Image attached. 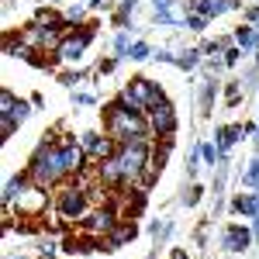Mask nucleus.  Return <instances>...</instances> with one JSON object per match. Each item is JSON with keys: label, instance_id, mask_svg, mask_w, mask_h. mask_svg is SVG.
<instances>
[{"label": "nucleus", "instance_id": "25", "mask_svg": "<svg viewBox=\"0 0 259 259\" xmlns=\"http://www.w3.org/2000/svg\"><path fill=\"white\" fill-rule=\"evenodd\" d=\"M114 49H118V52H128V35H118V41H114Z\"/></svg>", "mask_w": 259, "mask_h": 259}, {"label": "nucleus", "instance_id": "22", "mask_svg": "<svg viewBox=\"0 0 259 259\" xmlns=\"http://www.w3.org/2000/svg\"><path fill=\"white\" fill-rule=\"evenodd\" d=\"M204 24H207L204 14H190V18H187V28H194V31H204Z\"/></svg>", "mask_w": 259, "mask_h": 259}, {"label": "nucleus", "instance_id": "14", "mask_svg": "<svg viewBox=\"0 0 259 259\" xmlns=\"http://www.w3.org/2000/svg\"><path fill=\"white\" fill-rule=\"evenodd\" d=\"M232 7H239V0H200L197 11L204 18H211V14H221V11H232Z\"/></svg>", "mask_w": 259, "mask_h": 259}, {"label": "nucleus", "instance_id": "10", "mask_svg": "<svg viewBox=\"0 0 259 259\" xmlns=\"http://www.w3.org/2000/svg\"><path fill=\"white\" fill-rule=\"evenodd\" d=\"M149 128H152L156 139H169V135L177 132V111H173L166 100H159V104L149 111Z\"/></svg>", "mask_w": 259, "mask_h": 259}, {"label": "nucleus", "instance_id": "20", "mask_svg": "<svg viewBox=\"0 0 259 259\" xmlns=\"http://www.w3.org/2000/svg\"><path fill=\"white\" fill-rule=\"evenodd\" d=\"M218 152H221L218 145H200V156H204V159L211 162V166H214V162H218Z\"/></svg>", "mask_w": 259, "mask_h": 259}, {"label": "nucleus", "instance_id": "26", "mask_svg": "<svg viewBox=\"0 0 259 259\" xmlns=\"http://www.w3.org/2000/svg\"><path fill=\"white\" fill-rule=\"evenodd\" d=\"M225 62H228V66L239 62V49H228V52H225Z\"/></svg>", "mask_w": 259, "mask_h": 259}, {"label": "nucleus", "instance_id": "23", "mask_svg": "<svg viewBox=\"0 0 259 259\" xmlns=\"http://www.w3.org/2000/svg\"><path fill=\"white\" fill-rule=\"evenodd\" d=\"M225 97H228V104H239V97H242L239 83H228V90H225Z\"/></svg>", "mask_w": 259, "mask_h": 259}, {"label": "nucleus", "instance_id": "29", "mask_svg": "<svg viewBox=\"0 0 259 259\" xmlns=\"http://www.w3.org/2000/svg\"><path fill=\"white\" fill-rule=\"evenodd\" d=\"M173 259H187V252L183 249H173Z\"/></svg>", "mask_w": 259, "mask_h": 259}, {"label": "nucleus", "instance_id": "7", "mask_svg": "<svg viewBox=\"0 0 259 259\" xmlns=\"http://www.w3.org/2000/svg\"><path fill=\"white\" fill-rule=\"evenodd\" d=\"M24 118H28V104L18 100L11 90H4L0 94V132H4V139H11Z\"/></svg>", "mask_w": 259, "mask_h": 259}, {"label": "nucleus", "instance_id": "13", "mask_svg": "<svg viewBox=\"0 0 259 259\" xmlns=\"http://www.w3.org/2000/svg\"><path fill=\"white\" fill-rule=\"evenodd\" d=\"M135 235H139V225H135V221H118V228L104 239V245H107V252H111V249L124 245L128 239H135Z\"/></svg>", "mask_w": 259, "mask_h": 259}, {"label": "nucleus", "instance_id": "11", "mask_svg": "<svg viewBox=\"0 0 259 259\" xmlns=\"http://www.w3.org/2000/svg\"><path fill=\"white\" fill-rule=\"evenodd\" d=\"M80 145H83V149H87V156H94V159H97V162L111 159V156L118 152V142L111 139V135L104 139V135H97V132H87V135H83V139H80Z\"/></svg>", "mask_w": 259, "mask_h": 259}, {"label": "nucleus", "instance_id": "2", "mask_svg": "<svg viewBox=\"0 0 259 259\" xmlns=\"http://www.w3.org/2000/svg\"><path fill=\"white\" fill-rule=\"evenodd\" d=\"M45 139L49 142H41L38 149H35V156H31L28 180L49 190V187H56L62 177H69V169H66V159H62V145L52 142V135H45Z\"/></svg>", "mask_w": 259, "mask_h": 259}, {"label": "nucleus", "instance_id": "24", "mask_svg": "<svg viewBox=\"0 0 259 259\" xmlns=\"http://www.w3.org/2000/svg\"><path fill=\"white\" fill-rule=\"evenodd\" d=\"M183 200H187V207H194V204L200 200V187H194V190H190V194H187Z\"/></svg>", "mask_w": 259, "mask_h": 259}, {"label": "nucleus", "instance_id": "19", "mask_svg": "<svg viewBox=\"0 0 259 259\" xmlns=\"http://www.w3.org/2000/svg\"><path fill=\"white\" fill-rule=\"evenodd\" d=\"M197 49H190V52H187V56H183V59H177V66H183V69H194V66H197Z\"/></svg>", "mask_w": 259, "mask_h": 259}, {"label": "nucleus", "instance_id": "15", "mask_svg": "<svg viewBox=\"0 0 259 259\" xmlns=\"http://www.w3.org/2000/svg\"><path fill=\"white\" fill-rule=\"evenodd\" d=\"M239 139H242V124H225V128H218V149L221 152L232 149Z\"/></svg>", "mask_w": 259, "mask_h": 259}, {"label": "nucleus", "instance_id": "16", "mask_svg": "<svg viewBox=\"0 0 259 259\" xmlns=\"http://www.w3.org/2000/svg\"><path fill=\"white\" fill-rule=\"evenodd\" d=\"M235 211L245 214V218H256L259 214V194H242V197H235Z\"/></svg>", "mask_w": 259, "mask_h": 259}, {"label": "nucleus", "instance_id": "4", "mask_svg": "<svg viewBox=\"0 0 259 259\" xmlns=\"http://www.w3.org/2000/svg\"><path fill=\"white\" fill-rule=\"evenodd\" d=\"M159 100H162V90H159L152 80H145V76L132 80L124 90H121V104L135 107V111H142V114H149V111H152Z\"/></svg>", "mask_w": 259, "mask_h": 259}, {"label": "nucleus", "instance_id": "17", "mask_svg": "<svg viewBox=\"0 0 259 259\" xmlns=\"http://www.w3.org/2000/svg\"><path fill=\"white\" fill-rule=\"evenodd\" d=\"M242 183H245V187H259V156L252 159V166L245 169V177H242Z\"/></svg>", "mask_w": 259, "mask_h": 259}, {"label": "nucleus", "instance_id": "3", "mask_svg": "<svg viewBox=\"0 0 259 259\" xmlns=\"http://www.w3.org/2000/svg\"><path fill=\"white\" fill-rule=\"evenodd\" d=\"M149 139H139V142H124L118 145L114 159H118V169H121V183L124 187H139L142 183V173L149 166Z\"/></svg>", "mask_w": 259, "mask_h": 259}, {"label": "nucleus", "instance_id": "5", "mask_svg": "<svg viewBox=\"0 0 259 259\" xmlns=\"http://www.w3.org/2000/svg\"><path fill=\"white\" fill-rule=\"evenodd\" d=\"M56 211H59L66 221H83V218H87V211H90V194L83 190L80 183L62 187L59 194H56Z\"/></svg>", "mask_w": 259, "mask_h": 259}, {"label": "nucleus", "instance_id": "21", "mask_svg": "<svg viewBox=\"0 0 259 259\" xmlns=\"http://www.w3.org/2000/svg\"><path fill=\"white\" fill-rule=\"evenodd\" d=\"M132 59H149V45L145 41H135L132 45Z\"/></svg>", "mask_w": 259, "mask_h": 259}, {"label": "nucleus", "instance_id": "30", "mask_svg": "<svg viewBox=\"0 0 259 259\" xmlns=\"http://www.w3.org/2000/svg\"><path fill=\"white\" fill-rule=\"evenodd\" d=\"M256 235H259V214H256Z\"/></svg>", "mask_w": 259, "mask_h": 259}, {"label": "nucleus", "instance_id": "1", "mask_svg": "<svg viewBox=\"0 0 259 259\" xmlns=\"http://www.w3.org/2000/svg\"><path fill=\"white\" fill-rule=\"evenodd\" d=\"M104 128H107V135L124 145V142H139V139H156L152 135V128H149V121L142 111L135 107H128V104H111L107 107V114H104Z\"/></svg>", "mask_w": 259, "mask_h": 259}, {"label": "nucleus", "instance_id": "12", "mask_svg": "<svg viewBox=\"0 0 259 259\" xmlns=\"http://www.w3.org/2000/svg\"><path fill=\"white\" fill-rule=\"evenodd\" d=\"M249 242H252V232L242 228V225H232V228L225 232V239H221V249H228V252H245Z\"/></svg>", "mask_w": 259, "mask_h": 259}, {"label": "nucleus", "instance_id": "9", "mask_svg": "<svg viewBox=\"0 0 259 259\" xmlns=\"http://www.w3.org/2000/svg\"><path fill=\"white\" fill-rule=\"evenodd\" d=\"M90 38H94V24H83V31H69L59 41V49H56V59L59 62H80L87 45H90Z\"/></svg>", "mask_w": 259, "mask_h": 259}, {"label": "nucleus", "instance_id": "8", "mask_svg": "<svg viewBox=\"0 0 259 259\" xmlns=\"http://www.w3.org/2000/svg\"><path fill=\"white\" fill-rule=\"evenodd\" d=\"M80 228L87 235H94V239H107V235L118 228V207L107 204V207H97V211H87V218H83Z\"/></svg>", "mask_w": 259, "mask_h": 259}, {"label": "nucleus", "instance_id": "18", "mask_svg": "<svg viewBox=\"0 0 259 259\" xmlns=\"http://www.w3.org/2000/svg\"><path fill=\"white\" fill-rule=\"evenodd\" d=\"M211 97H214V83L207 80L204 87H200V107H204V114L211 111Z\"/></svg>", "mask_w": 259, "mask_h": 259}, {"label": "nucleus", "instance_id": "28", "mask_svg": "<svg viewBox=\"0 0 259 259\" xmlns=\"http://www.w3.org/2000/svg\"><path fill=\"white\" fill-rule=\"evenodd\" d=\"M156 11H169V0H156Z\"/></svg>", "mask_w": 259, "mask_h": 259}, {"label": "nucleus", "instance_id": "6", "mask_svg": "<svg viewBox=\"0 0 259 259\" xmlns=\"http://www.w3.org/2000/svg\"><path fill=\"white\" fill-rule=\"evenodd\" d=\"M11 204H14V211H18L21 218H41V214H45V207H49V194H45V187H38V183H31V180H28V183H24V187H21V194L14 200H11Z\"/></svg>", "mask_w": 259, "mask_h": 259}, {"label": "nucleus", "instance_id": "27", "mask_svg": "<svg viewBox=\"0 0 259 259\" xmlns=\"http://www.w3.org/2000/svg\"><path fill=\"white\" fill-rule=\"evenodd\" d=\"M114 66H118V59H104V62H100V73H111Z\"/></svg>", "mask_w": 259, "mask_h": 259}]
</instances>
